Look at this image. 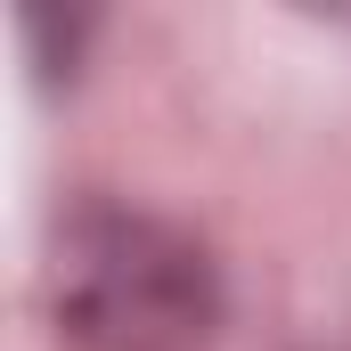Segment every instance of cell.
Segmentation results:
<instances>
[{"label":"cell","mask_w":351,"mask_h":351,"mask_svg":"<svg viewBox=\"0 0 351 351\" xmlns=\"http://www.w3.org/2000/svg\"><path fill=\"white\" fill-rule=\"evenodd\" d=\"M49 327L66 351H213L221 269L139 204H74L49 237Z\"/></svg>","instance_id":"1"}]
</instances>
